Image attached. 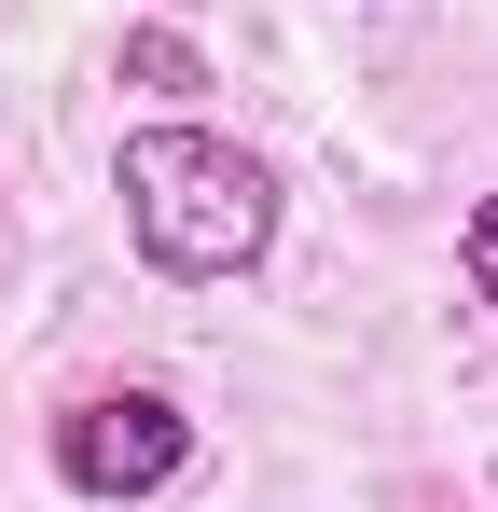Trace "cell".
Here are the masks:
<instances>
[{"mask_svg": "<svg viewBox=\"0 0 498 512\" xmlns=\"http://www.w3.org/2000/svg\"><path fill=\"white\" fill-rule=\"evenodd\" d=\"M125 70H153V84H194V42H180V28H139V42H125Z\"/></svg>", "mask_w": 498, "mask_h": 512, "instance_id": "cell-4", "label": "cell"}, {"mask_svg": "<svg viewBox=\"0 0 498 512\" xmlns=\"http://www.w3.org/2000/svg\"><path fill=\"white\" fill-rule=\"evenodd\" d=\"M111 194H125L139 263H153V277H180V291L249 277V263L277 250V222H291L277 167H263L249 139H222V125H139V139L111 153Z\"/></svg>", "mask_w": 498, "mask_h": 512, "instance_id": "cell-1", "label": "cell"}, {"mask_svg": "<svg viewBox=\"0 0 498 512\" xmlns=\"http://www.w3.org/2000/svg\"><path fill=\"white\" fill-rule=\"evenodd\" d=\"M42 457H56L70 499L125 512V499H166V485L194 471V416H180L166 388H83V402H56Z\"/></svg>", "mask_w": 498, "mask_h": 512, "instance_id": "cell-2", "label": "cell"}, {"mask_svg": "<svg viewBox=\"0 0 498 512\" xmlns=\"http://www.w3.org/2000/svg\"><path fill=\"white\" fill-rule=\"evenodd\" d=\"M457 277H471V305H498V194H471V222H457Z\"/></svg>", "mask_w": 498, "mask_h": 512, "instance_id": "cell-3", "label": "cell"}]
</instances>
